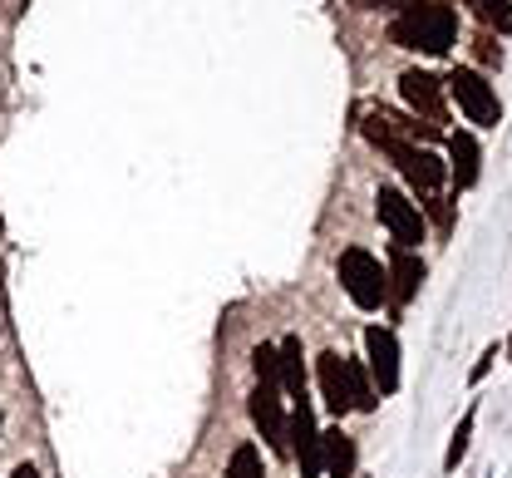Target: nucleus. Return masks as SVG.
Instances as JSON below:
<instances>
[{
  "label": "nucleus",
  "mask_w": 512,
  "mask_h": 478,
  "mask_svg": "<svg viewBox=\"0 0 512 478\" xmlns=\"http://www.w3.org/2000/svg\"><path fill=\"white\" fill-rule=\"evenodd\" d=\"M252 370H256V385H276L281 390V350L276 345H256Z\"/></svg>",
  "instance_id": "15"
},
{
  "label": "nucleus",
  "mask_w": 512,
  "mask_h": 478,
  "mask_svg": "<svg viewBox=\"0 0 512 478\" xmlns=\"http://www.w3.org/2000/svg\"><path fill=\"white\" fill-rule=\"evenodd\" d=\"M335 276L345 286V296L360 306V311H380L389 301V276H384L380 257H370L365 247H345L340 262H335Z\"/></svg>",
  "instance_id": "2"
},
{
  "label": "nucleus",
  "mask_w": 512,
  "mask_h": 478,
  "mask_svg": "<svg viewBox=\"0 0 512 478\" xmlns=\"http://www.w3.org/2000/svg\"><path fill=\"white\" fill-rule=\"evenodd\" d=\"M473 424H478V405H468V414L458 419L453 439H448V454H444V474H458L463 454H468V439H473Z\"/></svg>",
  "instance_id": "14"
},
{
  "label": "nucleus",
  "mask_w": 512,
  "mask_h": 478,
  "mask_svg": "<svg viewBox=\"0 0 512 478\" xmlns=\"http://www.w3.org/2000/svg\"><path fill=\"white\" fill-rule=\"evenodd\" d=\"M493 360H498V345H488V350H483V360L473 365V385H478V380H483V375L493 370Z\"/></svg>",
  "instance_id": "18"
},
{
  "label": "nucleus",
  "mask_w": 512,
  "mask_h": 478,
  "mask_svg": "<svg viewBox=\"0 0 512 478\" xmlns=\"http://www.w3.org/2000/svg\"><path fill=\"white\" fill-rule=\"evenodd\" d=\"M384 276H389V301L404 306V301H414L419 286H424V262H419L414 252H399V247H394V262H389Z\"/></svg>",
  "instance_id": "12"
},
{
  "label": "nucleus",
  "mask_w": 512,
  "mask_h": 478,
  "mask_svg": "<svg viewBox=\"0 0 512 478\" xmlns=\"http://www.w3.org/2000/svg\"><path fill=\"white\" fill-rule=\"evenodd\" d=\"M448 173H453V188L463 193V188H473L478 183V173H483V148H478V138L473 134H448Z\"/></svg>",
  "instance_id": "11"
},
{
  "label": "nucleus",
  "mask_w": 512,
  "mask_h": 478,
  "mask_svg": "<svg viewBox=\"0 0 512 478\" xmlns=\"http://www.w3.org/2000/svg\"><path fill=\"white\" fill-rule=\"evenodd\" d=\"M10 478H40V469H35V464H20V469H15Z\"/></svg>",
  "instance_id": "20"
},
{
  "label": "nucleus",
  "mask_w": 512,
  "mask_h": 478,
  "mask_svg": "<svg viewBox=\"0 0 512 478\" xmlns=\"http://www.w3.org/2000/svg\"><path fill=\"white\" fill-rule=\"evenodd\" d=\"M360 469V449L355 439L335 424V429H320V474L325 478H355Z\"/></svg>",
  "instance_id": "10"
},
{
  "label": "nucleus",
  "mask_w": 512,
  "mask_h": 478,
  "mask_svg": "<svg viewBox=\"0 0 512 478\" xmlns=\"http://www.w3.org/2000/svg\"><path fill=\"white\" fill-rule=\"evenodd\" d=\"M399 94H404V104L409 109H419L424 119H444V84L429 74V69H404L399 74Z\"/></svg>",
  "instance_id": "9"
},
{
  "label": "nucleus",
  "mask_w": 512,
  "mask_h": 478,
  "mask_svg": "<svg viewBox=\"0 0 512 478\" xmlns=\"http://www.w3.org/2000/svg\"><path fill=\"white\" fill-rule=\"evenodd\" d=\"M247 414H252V424L261 429V439H266L276 454H286V410H281V390H276V385H256L252 400H247Z\"/></svg>",
  "instance_id": "8"
},
{
  "label": "nucleus",
  "mask_w": 512,
  "mask_h": 478,
  "mask_svg": "<svg viewBox=\"0 0 512 478\" xmlns=\"http://www.w3.org/2000/svg\"><path fill=\"white\" fill-rule=\"evenodd\" d=\"M375 212H380L384 232L394 237V247H399V252H414V247L424 242V212H419V203H409L399 188H380Z\"/></svg>",
  "instance_id": "5"
},
{
  "label": "nucleus",
  "mask_w": 512,
  "mask_h": 478,
  "mask_svg": "<svg viewBox=\"0 0 512 478\" xmlns=\"http://www.w3.org/2000/svg\"><path fill=\"white\" fill-rule=\"evenodd\" d=\"M448 94L458 99V109L468 114V124H478V129H498L503 104H498L493 84H488L478 69H453V74H448Z\"/></svg>",
  "instance_id": "3"
},
{
  "label": "nucleus",
  "mask_w": 512,
  "mask_h": 478,
  "mask_svg": "<svg viewBox=\"0 0 512 478\" xmlns=\"http://www.w3.org/2000/svg\"><path fill=\"white\" fill-rule=\"evenodd\" d=\"M508 355H512V341H508Z\"/></svg>",
  "instance_id": "21"
},
{
  "label": "nucleus",
  "mask_w": 512,
  "mask_h": 478,
  "mask_svg": "<svg viewBox=\"0 0 512 478\" xmlns=\"http://www.w3.org/2000/svg\"><path fill=\"white\" fill-rule=\"evenodd\" d=\"M478 55H483V60H488V65H493V60H503V50H498V45H493V40H478Z\"/></svg>",
  "instance_id": "19"
},
{
  "label": "nucleus",
  "mask_w": 512,
  "mask_h": 478,
  "mask_svg": "<svg viewBox=\"0 0 512 478\" xmlns=\"http://www.w3.org/2000/svg\"><path fill=\"white\" fill-rule=\"evenodd\" d=\"M286 454L301 464V478H320V424L311 410V395L291 400V419H286Z\"/></svg>",
  "instance_id": "4"
},
{
  "label": "nucleus",
  "mask_w": 512,
  "mask_h": 478,
  "mask_svg": "<svg viewBox=\"0 0 512 478\" xmlns=\"http://www.w3.org/2000/svg\"><path fill=\"white\" fill-rule=\"evenodd\" d=\"M281 350V390L291 395V400H301L306 395V355H301V336H286V341L276 345Z\"/></svg>",
  "instance_id": "13"
},
{
  "label": "nucleus",
  "mask_w": 512,
  "mask_h": 478,
  "mask_svg": "<svg viewBox=\"0 0 512 478\" xmlns=\"http://www.w3.org/2000/svg\"><path fill=\"white\" fill-rule=\"evenodd\" d=\"M468 5H473V10H478L488 25H498L503 35L512 30V0H468Z\"/></svg>",
  "instance_id": "17"
},
{
  "label": "nucleus",
  "mask_w": 512,
  "mask_h": 478,
  "mask_svg": "<svg viewBox=\"0 0 512 478\" xmlns=\"http://www.w3.org/2000/svg\"><path fill=\"white\" fill-rule=\"evenodd\" d=\"M316 380H320V400H325V410L335 414V419H345V414L355 410V400H350V375H345V355H340V350L316 355Z\"/></svg>",
  "instance_id": "7"
},
{
  "label": "nucleus",
  "mask_w": 512,
  "mask_h": 478,
  "mask_svg": "<svg viewBox=\"0 0 512 478\" xmlns=\"http://www.w3.org/2000/svg\"><path fill=\"white\" fill-rule=\"evenodd\" d=\"M227 478H266V469H261V449H256V444H237L232 459H227Z\"/></svg>",
  "instance_id": "16"
},
{
  "label": "nucleus",
  "mask_w": 512,
  "mask_h": 478,
  "mask_svg": "<svg viewBox=\"0 0 512 478\" xmlns=\"http://www.w3.org/2000/svg\"><path fill=\"white\" fill-rule=\"evenodd\" d=\"M389 40L399 50H424V55H448L453 40H458V10L444 0H419L409 5L394 25H389Z\"/></svg>",
  "instance_id": "1"
},
{
  "label": "nucleus",
  "mask_w": 512,
  "mask_h": 478,
  "mask_svg": "<svg viewBox=\"0 0 512 478\" xmlns=\"http://www.w3.org/2000/svg\"><path fill=\"white\" fill-rule=\"evenodd\" d=\"M365 375L375 385V395H394L399 390V336L389 326H370L365 331Z\"/></svg>",
  "instance_id": "6"
}]
</instances>
